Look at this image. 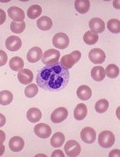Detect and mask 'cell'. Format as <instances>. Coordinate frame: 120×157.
<instances>
[{"label":"cell","mask_w":120,"mask_h":157,"mask_svg":"<svg viewBox=\"0 0 120 157\" xmlns=\"http://www.w3.org/2000/svg\"><path fill=\"white\" fill-rule=\"evenodd\" d=\"M69 80V70L58 62L44 66L36 77V82L40 88L51 92L63 90L67 86Z\"/></svg>","instance_id":"obj_1"},{"label":"cell","mask_w":120,"mask_h":157,"mask_svg":"<svg viewBox=\"0 0 120 157\" xmlns=\"http://www.w3.org/2000/svg\"><path fill=\"white\" fill-rule=\"evenodd\" d=\"M98 144L103 148H109L115 142L114 135L110 131H102L100 132L98 139Z\"/></svg>","instance_id":"obj_2"},{"label":"cell","mask_w":120,"mask_h":157,"mask_svg":"<svg viewBox=\"0 0 120 157\" xmlns=\"http://www.w3.org/2000/svg\"><path fill=\"white\" fill-rule=\"evenodd\" d=\"M81 58V53L78 50H74L70 54H66L61 58V62L62 66L66 69H70L74 66L75 63L78 62Z\"/></svg>","instance_id":"obj_3"},{"label":"cell","mask_w":120,"mask_h":157,"mask_svg":"<svg viewBox=\"0 0 120 157\" xmlns=\"http://www.w3.org/2000/svg\"><path fill=\"white\" fill-rule=\"evenodd\" d=\"M59 58L60 52L55 49H50L45 51L42 55V62L46 66H50V65H54L57 63Z\"/></svg>","instance_id":"obj_4"},{"label":"cell","mask_w":120,"mask_h":157,"mask_svg":"<svg viewBox=\"0 0 120 157\" xmlns=\"http://www.w3.org/2000/svg\"><path fill=\"white\" fill-rule=\"evenodd\" d=\"M64 151L68 156H78L81 152V146L75 140H69L64 145Z\"/></svg>","instance_id":"obj_5"},{"label":"cell","mask_w":120,"mask_h":157,"mask_svg":"<svg viewBox=\"0 0 120 157\" xmlns=\"http://www.w3.org/2000/svg\"><path fill=\"white\" fill-rule=\"evenodd\" d=\"M52 42L54 47L60 49V50H64L69 45L70 40L68 36L64 33H58L53 37Z\"/></svg>","instance_id":"obj_6"},{"label":"cell","mask_w":120,"mask_h":157,"mask_svg":"<svg viewBox=\"0 0 120 157\" xmlns=\"http://www.w3.org/2000/svg\"><path fill=\"white\" fill-rule=\"evenodd\" d=\"M68 116V111L66 108L59 107L53 111L50 116L51 121L54 124L62 123L66 119Z\"/></svg>","instance_id":"obj_7"},{"label":"cell","mask_w":120,"mask_h":157,"mask_svg":"<svg viewBox=\"0 0 120 157\" xmlns=\"http://www.w3.org/2000/svg\"><path fill=\"white\" fill-rule=\"evenodd\" d=\"M34 132L37 136L42 139H46L51 135V128L48 124L44 123L38 124L34 128Z\"/></svg>","instance_id":"obj_8"},{"label":"cell","mask_w":120,"mask_h":157,"mask_svg":"<svg viewBox=\"0 0 120 157\" xmlns=\"http://www.w3.org/2000/svg\"><path fill=\"white\" fill-rule=\"evenodd\" d=\"M89 58L94 64H102L106 59V54L99 48H94L89 53Z\"/></svg>","instance_id":"obj_9"},{"label":"cell","mask_w":120,"mask_h":157,"mask_svg":"<svg viewBox=\"0 0 120 157\" xmlns=\"http://www.w3.org/2000/svg\"><path fill=\"white\" fill-rule=\"evenodd\" d=\"M80 136L84 143L92 144L95 141L96 132L92 128L86 127L81 131Z\"/></svg>","instance_id":"obj_10"},{"label":"cell","mask_w":120,"mask_h":157,"mask_svg":"<svg viewBox=\"0 0 120 157\" xmlns=\"http://www.w3.org/2000/svg\"><path fill=\"white\" fill-rule=\"evenodd\" d=\"M6 48L10 51H18L22 46V41L17 36H10L5 42Z\"/></svg>","instance_id":"obj_11"},{"label":"cell","mask_w":120,"mask_h":157,"mask_svg":"<svg viewBox=\"0 0 120 157\" xmlns=\"http://www.w3.org/2000/svg\"><path fill=\"white\" fill-rule=\"evenodd\" d=\"M8 15L13 21L22 22L25 18V13L23 10L17 6H11L7 10Z\"/></svg>","instance_id":"obj_12"},{"label":"cell","mask_w":120,"mask_h":157,"mask_svg":"<svg viewBox=\"0 0 120 157\" xmlns=\"http://www.w3.org/2000/svg\"><path fill=\"white\" fill-rule=\"evenodd\" d=\"M89 26L92 32L95 34L98 33H102L105 30V23L103 20L99 18H93L89 22Z\"/></svg>","instance_id":"obj_13"},{"label":"cell","mask_w":120,"mask_h":157,"mask_svg":"<svg viewBox=\"0 0 120 157\" xmlns=\"http://www.w3.org/2000/svg\"><path fill=\"white\" fill-rule=\"evenodd\" d=\"M25 143L22 137L20 136H14L9 141V147L12 151L18 152L23 149Z\"/></svg>","instance_id":"obj_14"},{"label":"cell","mask_w":120,"mask_h":157,"mask_svg":"<svg viewBox=\"0 0 120 157\" xmlns=\"http://www.w3.org/2000/svg\"><path fill=\"white\" fill-rule=\"evenodd\" d=\"M42 50L39 47L35 46V47H33L28 51L26 58H27V61L30 63H35V62H38L42 58Z\"/></svg>","instance_id":"obj_15"},{"label":"cell","mask_w":120,"mask_h":157,"mask_svg":"<svg viewBox=\"0 0 120 157\" xmlns=\"http://www.w3.org/2000/svg\"><path fill=\"white\" fill-rule=\"evenodd\" d=\"M18 82L22 85H28L33 81V73L28 69H23L18 74Z\"/></svg>","instance_id":"obj_16"},{"label":"cell","mask_w":120,"mask_h":157,"mask_svg":"<svg viewBox=\"0 0 120 157\" xmlns=\"http://www.w3.org/2000/svg\"><path fill=\"white\" fill-rule=\"evenodd\" d=\"M76 94H77V96H78V98L80 100H82V101H87V100H89L91 98L92 91L91 89L89 86L83 85V86H80L77 89Z\"/></svg>","instance_id":"obj_17"},{"label":"cell","mask_w":120,"mask_h":157,"mask_svg":"<svg viewBox=\"0 0 120 157\" xmlns=\"http://www.w3.org/2000/svg\"><path fill=\"white\" fill-rule=\"evenodd\" d=\"M87 115V108L86 105L80 103L77 105L74 110V117L77 121H82Z\"/></svg>","instance_id":"obj_18"},{"label":"cell","mask_w":120,"mask_h":157,"mask_svg":"<svg viewBox=\"0 0 120 157\" xmlns=\"http://www.w3.org/2000/svg\"><path fill=\"white\" fill-rule=\"evenodd\" d=\"M42 113L37 108H31L26 113V118L31 123H37L41 120Z\"/></svg>","instance_id":"obj_19"},{"label":"cell","mask_w":120,"mask_h":157,"mask_svg":"<svg viewBox=\"0 0 120 157\" xmlns=\"http://www.w3.org/2000/svg\"><path fill=\"white\" fill-rule=\"evenodd\" d=\"M53 22H52L51 18H50L47 16H42L37 21V26L38 29L43 31H46L51 29Z\"/></svg>","instance_id":"obj_20"},{"label":"cell","mask_w":120,"mask_h":157,"mask_svg":"<svg viewBox=\"0 0 120 157\" xmlns=\"http://www.w3.org/2000/svg\"><path fill=\"white\" fill-rule=\"evenodd\" d=\"M90 6V2L88 0H76L74 2L75 10L80 14L87 13Z\"/></svg>","instance_id":"obj_21"},{"label":"cell","mask_w":120,"mask_h":157,"mask_svg":"<svg viewBox=\"0 0 120 157\" xmlns=\"http://www.w3.org/2000/svg\"><path fill=\"white\" fill-rule=\"evenodd\" d=\"M91 78L96 82H101L105 78V70L102 66H94L90 72Z\"/></svg>","instance_id":"obj_22"},{"label":"cell","mask_w":120,"mask_h":157,"mask_svg":"<svg viewBox=\"0 0 120 157\" xmlns=\"http://www.w3.org/2000/svg\"><path fill=\"white\" fill-rule=\"evenodd\" d=\"M65 136L62 132H56L53 135L50 140V144L53 147H60L63 145Z\"/></svg>","instance_id":"obj_23"},{"label":"cell","mask_w":120,"mask_h":157,"mask_svg":"<svg viewBox=\"0 0 120 157\" xmlns=\"http://www.w3.org/2000/svg\"><path fill=\"white\" fill-rule=\"evenodd\" d=\"M9 66L13 71H20L23 68L24 62L19 57H14L10 60Z\"/></svg>","instance_id":"obj_24"},{"label":"cell","mask_w":120,"mask_h":157,"mask_svg":"<svg viewBox=\"0 0 120 157\" xmlns=\"http://www.w3.org/2000/svg\"><path fill=\"white\" fill-rule=\"evenodd\" d=\"M13 101V94L9 90H2L0 92V105H8Z\"/></svg>","instance_id":"obj_25"},{"label":"cell","mask_w":120,"mask_h":157,"mask_svg":"<svg viewBox=\"0 0 120 157\" xmlns=\"http://www.w3.org/2000/svg\"><path fill=\"white\" fill-rule=\"evenodd\" d=\"M41 14H42V8L39 5H32L29 7L26 13L28 18H30V19H35L38 18Z\"/></svg>","instance_id":"obj_26"},{"label":"cell","mask_w":120,"mask_h":157,"mask_svg":"<svg viewBox=\"0 0 120 157\" xmlns=\"http://www.w3.org/2000/svg\"><path fill=\"white\" fill-rule=\"evenodd\" d=\"M98 35L92 31H86L83 35V41L87 45H94L96 42H98Z\"/></svg>","instance_id":"obj_27"},{"label":"cell","mask_w":120,"mask_h":157,"mask_svg":"<svg viewBox=\"0 0 120 157\" xmlns=\"http://www.w3.org/2000/svg\"><path fill=\"white\" fill-rule=\"evenodd\" d=\"M105 74H106V76L109 78H115L119 74V69L114 64H110V65L106 66Z\"/></svg>","instance_id":"obj_28"},{"label":"cell","mask_w":120,"mask_h":157,"mask_svg":"<svg viewBox=\"0 0 120 157\" xmlns=\"http://www.w3.org/2000/svg\"><path fill=\"white\" fill-rule=\"evenodd\" d=\"M107 28L109 31L113 34H118L120 31V22L119 20L112 18L107 22Z\"/></svg>","instance_id":"obj_29"},{"label":"cell","mask_w":120,"mask_h":157,"mask_svg":"<svg viewBox=\"0 0 120 157\" xmlns=\"http://www.w3.org/2000/svg\"><path fill=\"white\" fill-rule=\"evenodd\" d=\"M95 110L98 113H104L105 112L107 111L109 108V102L106 99H101L96 102L95 104Z\"/></svg>","instance_id":"obj_30"},{"label":"cell","mask_w":120,"mask_h":157,"mask_svg":"<svg viewBox=\"0 0 120 157\" xmlns=\"http://www.w3.org/2000/svg\"><path fill=\"white\" fill-rule=\"evenodd\" d=\"M26 28L25 22H12L10 23V30L14 34H21Z\"/></svg>","instance_id":"obj_31"},{"label":"cell","mask_w":120,"mask_h":157,"mask_svg":"<svg viewBox=\"0 0 120 157\" xmlns=\"http://www.w3.org/2000/svg\"><path fill=\"white\" fill-rule=\"evenodd\" d=\"M38 92V86H36L35 84H31V85H29V86H26L25 90H24V94H25V96L26 98H32L37 95Z\"/></svg>","instance_id":"obj_32"},{"label":"cell","mask_w":120,"mask_h":157,"mask_svg":"<svg viewBox=\"0 0 120 157\" xmlns=\"http://www.w3.org/2000/svg\"><path fill=\"white\" fill-rule=\"evenodd\" d=\"M7 62V54L3 50H0V66H3Z\"/></svg>","instance_id":"obj_33"},{"label":"cell","mask_w":120,"mask_h":157,"mask_svg":"<svg viewBox=\"0 0 120 157\" xmlns=\"http://www.w3.org/2000/svg\"><path fill=\"white\" fill-rule=\"evenodd\" d=\"M6 15L5 11L2 10V9H0V25H2L4 22H6Z\"/></svg>","instance_id":"obj_34"},{"label":"cell","mask_w":120,"mask_h":157,"mask_svg":"<svg viewBox=\"0 0 120 157\" xmlns=\"http://www.w3.org/2000/svg\"><path fill=\"white\" fill-rule=\"evenodd\" d=\"M55 156H61V157H64V153L62 152V151L61 150H55V151L52 153L51 157H55Z\"/></svg>","instance_id":"obj_35"},{"label":"cell","mask_w":120,"mask_h":157,"mask_svg":"<svg viewBox=\"0 0 120 157\" xmlns=\"http://www.w3.org/2000/svg\"><path fill=\"white\" fill-rule=\"evenodd\" d=\"M5 140H6V134L3 131L0 130V145L4 143Z\"/></svg>","instance_id":"obj_36"},{"label":"cell","mask_w":120,"mask_h":157,"mask_svg":"<svg viewBox=\"0 0 120 157\" xmlns=\"http://www.w3.org/2000/svg\"><path fill=\"white\" fill-rule=\"evenodd\" d=\"M5 124H6V117L2 113H0V128L5 125Z\"/></svg>","instance_id":"obj_37"},{"label":"cell","mask_w":120,"mask_h":157,"mask_svg":"<svg viewBox=\"0 0 120 157\" xmlns=\"http://www.w3.org/2000/svg\"><path fill=\"white\" fill-rule=\"evenodd\" d=\"M4 151H5V146L3 144H1L0 145V156L3 155Z\"/></svg>","instance_id":"obj_38"}]
</instances>
